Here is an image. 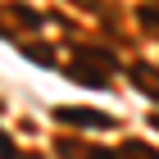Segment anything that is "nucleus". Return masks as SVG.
Listing matches in <instances>:
<instances>
[{
  "label": "nucleus",
  "instance_id": "1a4fd4ad",
  "mask_svg": "<svg viewBox=\"0 0 159 159\" xmlns=\"http://www.w3.org/2000/svg\"><path fill=\"white\" fill-rule=\"evenodd\" d=\"M150 123H155V127H159V114H155V118H150Z\"/></svg>",
  "mask_w": 159,
  "mask_h": 159
},
{
  "label": "nucleus",
  "instance_id": "7ed1b4c3",
  "mask_svg": "<svg viewBox=\"0 0 159 159\" xmlns=\"http://www.w3.org/2000/svg\"><path fill=\"white\" fill-rule=\"evenodd\" d=\"M127 77H132V86L141 91V96H150V100L159 105V68H150V64H132Z\"/></svg>",
  "mask_w": 159,
  "mask_h": 159
},
{
  "label": "nucleus",
  "instance_id": "f03ea898",
  "mask_svg": "<svg viewBox=\"0 0 159 159\" xmlns=\"http://www.w3.org/2000/svg\"><path fill=\"white\" fill-rule=\"evenodd\" d=\"M55 123H64V127H86V132H105V127H114V114L77 109V105H59V109H55Z\"/></svg>",
  "mask_w": 159,
  "mask_h": 159
},
{
  "label": "nucleus",
  "instance_id": "39448f33",
  "mask_svg": "<svg viewBox=\"0 0 159 159\" xmlns=\"http://www.w3.org/2000/svg\"><path fill=\"white\" fill-rule=\"evenodd\" d=\"M118 159H159V150L146 146V141H127V146L118 150Z\"/></svg>",
  "mask_w": 159,
  "mask_h": 159
},
{
  "label": "nucleus",
  "instance_id": "6e6552de",
  "mask_svg": "<svg viewBox=\"0 0 159 159\" xmlns=\"http://www.w3.org/2000/svg\"><path fill=\"white\" fill-rule=\"evenodd\" d=\"M86 159H118L114 150H100V146H86Z\"/></svg>",
  "mask_w": 159,
  "mask_h": 159
},
{
  "label": "nucleus",
  "instance_id": "20e7f679",
  "mask_svg": "<svg viewBox=\"0 0 159 159\" xmlns=\"http://www.w3.org/2000/svg\"><path fill=\"white\" fill-rule=\"evenodd\" d=\"M5 18H14V23H18V27H27V32H37V27H41L37 9H27V5H9V9H5Z\"/></svg>",
  "mask_w": 159,
  "mask_h": 159
},
{
  "label": "nucleus",
  "instance_id": "f257e3e1",
  "mask_svg": "<svg viewBox=\"0 0 159 159\" xmlns=\"http://www.w3.org/2000/svg\"><path fill=\"white\" fill-rule=\"evenodd\" d=\"M114 55H105V50H77L73 59H68V77L82 86H105L114 77Z\"/></svg>",
  "mask_w": 159,
  "mask_h": 159
},
{
  "label": "nucleus",
  "instance_id": "423d86ee",
  "mask_svg": "<svg viewBox=\"0 0 159 159\" xmlns=\"http://www.w3.org/2000/svg\"><path fill=\"white\" fill-rule=\"evenodd\" d=\"M136 18L146 23V32H155V37H159V9H155V5H146V9L136 14Z\"/></svg>",
  "mask_w": 159,
  "mask_h": 159
},
{
  "label": "nucleus",
  "instance_id": "0eeeda50",
  "mask_svg": "<svg viewBox=\"0 0 159 159\" xmlns=\"http://www.w3.org/2000/svg\"><path fill=\"white\" fill-rule=\"evenodd\" d=\"M27 55H32V59H37V64H46V68H50V64H55V55H50V50H41V46H32V50H27Z\"/></svg>",
  "mask_w": 159,
  "mask_h": 159
}]
</instances>
